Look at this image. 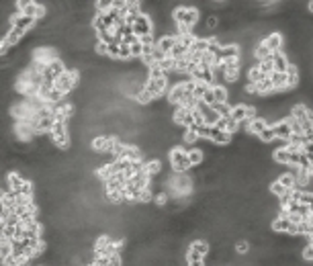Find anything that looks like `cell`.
<instances>
[{
  "mask_svg": "<svg viewBox=\"0 0 313 266\" xmlns=\"http://www.w3.org/2000/svg\"><path fill=\"white\" fill-rule=\"evenodd\" d=\"M199 8H194V6H176L174 11H172V21L176 25H184V27H191L194 29L199 25Z\"/></svg>",
  "mask_w": 313,
  "mask_h": 266,
  "instance_id": "cell-1",
  "label": "cell"
},
{
  "mask_svg": "<svg viewBox=\"0 0 313 266\" xmlns=\"http://www.w3.org/2000/svg\"><path fill=\"white\" fill-rule=\"evenodd\" d=\"M170 166L176 174H187L192 166L189 160V150L184 145H174L170 150Z\"/></svg>",
  "mask_w": 313,
  "mask_h": 266,
  "instance_id": "cell-2",
  "label": "cell"
},
{
  "mask_svg": "<svg viewBox=\"0 0 313 266\" xmlns=\"http://www.w3.org/2000/svg\"><path fill=\"white\" fill-rule=\"evenodd\" d=\"M50 137H52V143H53L55 147H60V150H66V147H70V129H68V121L55 119L53 129H52Z\"/></svg>",
  "mask_w": 313,
  "mask_h": 266,
  "instance_id": "cell-3",
  "label": "cell"
},
{
  "mask_svg": "<svg viewBox=\"0 0 313 266\" xmlns=\"http://www.w3.org/2000/svg\"><path fill=\"white\" fill-rule=\"evenodd\" d=\"M80 82H82L80 72H78V70H68V72L60 78V80H57V82L53 84V86H55L57 90H60L64 96H68L70 92H74V90H76L78 84H80Z\"/></svg>",
  "mask_w": 313,
  "mask_h": 266,
  "instance_id": "cell-4",
  "label": "cell"
},
{
  "mask_svg": "<svg viewBox=\"0 0 313 266\" xmlns=\"http://www.w3.org/2000/svg\"><path fill=\"white\" fill-rule=\"evenodd\" d=\"M209 252H211L209 242L194 240V242L189 244V248H187V258H191V260H207Z\"/></svg>",
  "mask_w": 313,
  "mask_h": 266,
  "instance_id": "cell-5",
  "label": "cell"
},
{
  "mask_svg": "<svg viewBox=\"0 0 313 266\" xmlns=\"http://www.w3.org/2000/svg\"><path fill=\"white\" fill-rule=\"evenodd\" d=\"M133 35L138 37V39H141V37H148V35H154V21L148 17V15H139L138 18L133 21Z\"/></svg>",
  "mask_w": 313,
  "mask_h": 266,
  "instance_id": "cell-6",
  "label": "cell"
},
{
  "mask_svg": "<svg viewBox=\"0 0 313 266\" xmlns=\"http://www.w3.org/2000/svg\"><path fill=\"white\" fill-rule=\"evenodd\" d=\"M145 90H148L156 101H158L160 96H164L166 92H168V78H158V80H148L145 82Z\"/></svg>",
  "mask_w": 313,
  "mask_h": 266,
  "instance_id": "cell-7",
  "label": "cell"
},
{
  "mask_svg": "<svg viewBox=\"0 0 313 266\" xmlns=\"http://www.w3.org/2000/svg\"><path fill=\"white\" fill-rule=\"evenodd\" d=\"M262 43L268 47L270 53H277V52H282V45H285V37L280 33H268L266 37L262 39Z\"/></svg>",
  "mask_w": 313,
  "mask_h": 266,
  "instance_id": "cell-8",
  "label": "cell"
},
{
  "mask_svg": "<svg viewBox=\"0 0 313 266\" xmlns=\"http://www.w3.org/2000/svg\"><path fill=\"white\" fill-rule=\"evenodd\" d=\"M233 140V135L227 133L226 129H219V127H211V135H209V142L213 145H227L231 143Z\"/></svg>",
  "mask_w": 313,
  "mask_h": 266,
  "instance_id": "cell-9",
  "label": "cell"
},
{
  "mask_svg": "<svg viewBox=\"0 0 313 266\" xmlns=\"http://www.w3.org/2000/svg\"><path fill=\"white\" fill-rule=\"evenodd\" d=\"M289 55L285 52H277V53H272V68H275V72H282V74H287L289 70Z\"/></svg>",
  "mask_w": 313,
  "mask_h": 266,
  "instance_id": "cell-10",
  "label": "cell"
},
{
  "mask_svg": "<svg viewBox=\"0 0 313 266\" xmlns=\"http://www.w3.org/2000/svg\"><path fill=\"white\" fill-rule=\"evenodd\" d=\"M174 45H176V35H160V39L156 41V47H158L160 52H164L166 55H170Z\"/></svg>",
  "mask_w": 313,
  "mask_h": 266,
  "instance_id": "cell-11",
  "label": "cell"
},
{
  "mask_svg": "<svg viewBox=\"0 0 313 266\" xmlns=\"http://www.w3.org/2000/svg\"><path fill=\"white\" fill-rule=\"evenodd\" d=\"M287 80H289V76L282 74V72H272V74H270V82H272V86H275L277 94L289 90V88H287Z\"/></svg>",
  "mask_w": 313,
  "mask_h": 266,
  "instance_id": "cell-12",
  "label": "cell"
},
{
  "mask_svg": "<svg viewBox=\"0 0 313 266\" xmlns=\"http://www.w3.org/2000/svg\"><path fill=\"white\" fill-rule=\"evenodd\" d=\"M275 133H277V140L289 142L291 135H293V131H291V123H289L287 119L280 121V123H277V125H275Z\"/></svg>",
  "mask_w": 313,
  "mask_h": 266,
  "instance_id": "cell-13",
  "label": "cell"
},
{
  "mask_svg": "<svg viewBox=\"0 0 313 266\" xmlns=\"http://www.w3.org/2000/svg\"><path fill=\"white\" fill-rule=\"evenodd\" d=\"M277 180L285 186L287 191H295L297 189V176H295V172H282V174H278Z\"/></svg>",
  "mask_w": 313,
  "mask_h": 266,
  "instance_id": "cell-14",
  "label": "cell"
},
{
  "mask_svg": "<svg viewBox=\"0 0 313 266\" xmlns=\"http://www.w3.org/2000/svg\"><path fill=\"white\" fill-rule=\"evenodd\" d=\"M213 92H215V103H229V90L223 84H215Z\"/></svg>",
  "mask_w": 313,
  "mask_h": 266,
  "instance_id": "cell-15",
  "label": "cell"
},
{
  "mask_svg": "<svg viewBox=\"0 0 313 266\" xmlns=\"http://www.w3.org/2000/svg\"><path fill=\"white\" fill-rule=\"evenodd\" d=\"M189 160H191V166L203 164V160H205V150H203V147H191V150H189Z\"/></svg>",
  "mask_w": 313,
  "mask_h": 266,
  "instance_id": "cell-16",
  "label": "cell"
},
{
  "mask_svg": "<svg viewBox=\"0 0 313 266\" xmlns=\"http://www.w3.org/2000/svg\"><path fill=\"white\" fill-rule=\"evenodd\" d=\"M272 160H275L277 164L289 166V150L287 147H277V150L272 152Z\"/></svg>",
  "mask_w": 313,
  "mask_h": 266,
  "instance_id": "cell-17",
  "label": "cell"
},
{
  "mask_svg": "<svg viewBox=\"0 0 313 266\" xmlns=\"http://www.w3.org/2000/svg\"><path fill=\"white\" fill-rule=\"evenodd\" d=\"M258 140L264 143V145H268V143H275L277 142V133H275V127H266L260 135H258Z\"/></svg>",
  "mask_w": 313,
  "mask_h": 266,
  "instance_id": "cell-18",
  "label": "cell"
},
{
  "mask_svg": "<svg viewBox=\"0 0 313 266\" xmlns=\"http://www.w3.org/2000/svg\"><path fill=\"white\" fill-rule=\"evenodd\" d=\"M211 109L217 113L219 117H231V109H233V105H229V103H215Z\"/></svg>",
  "mask_w": 313,
  "mask_h": 266,
  "instance_id": "cell-19",
  "label": "cell"
},
{
  "mask_svg": "<svg viewBox=\"0 0 313 266\" xmlns=\"http://www.w3.org/2000/svg\"><path fill=\"white\" fill-rule=\"evenodd\" d=\"M199 142V133L194 127H191V129L184 131V137H182V143L184 145H192V143H197Z\"/></svg>",
  "mask_w": 313,
  "mask_h": 266,
  "instance_id": "cell-20",
  "label": "cell"
},
{
  "mask_svg": "<svg viewBox=\"0 0 313 266\" xmlns=\"http://www.w3.org/2000/svg\"><path fill=\"white\" fill-rule=\"evenodd\" d=\"M287 193H289V191H287L285 186H282L278 180H275V182L270 184V195H275L277 199H280V196H282V195H287Z\"/></svg>",
  "mask_w": 313,
  "mask_h": 266,
  "instance_id": "cell-21",
  "label": "cell"
},
{
  "mask_svg": "<svg viewBox=\"0 0 313 266\" xmlns=\"http://www.w3.org/2000/svg\"><path fill=\"white\" fill-rule=\"evenodd\" d=\"M194 129H197V133H199V140H209V135H211V125L203 123V125H197Z\"/></svg>",
  "mask_w": 313,
  "mask_h": 266,
  "instance_id": "cell-22",
  "label": "cell"
},
{
  "mask_svg": "<svg viewBox=\"0 0 313 266\" xmlns=\"http://www.w3.org/2000/svg\"><path fill=\"white\" fill-rule=\"evenodd\" d=\"M301 258L305 262H313V244H305L301 248Z\"/></svg>",
  "mask_w": 313,
  "mask_h": 266,
  "instance_id": "cell-23",
  "label": "cell"
},
{
  "mask_svg": "<svg viewBox=\"0 0 313 266\" xmlns=\"http://www.w3.org/2000/svg\"><path fill=\"white\" fill-rule=\"evenodd\" d=\"M258 70L262 76H270L272 72H275V68H272V60H266V62H260L258 64Z\"/></svg>",
  "mask_w": 313,
  "mask_h": 266,
  "instance_id": "cell-24",
  "label": "cell"
},
{
  "mask_svg": "<svg viewBox=\"0 0 313 266\" xmlns=\"http://www.w3.org/2000/svg\"><path fill=\"white\" fill-rule=\"evenodd\" d=\"M131 55H133V60H141V55H143V43L139 41V39L131 45Z\"/></svg>",
  "mask_w": 313,
  "mask_h": 266,
  "instance_id": "cell-25",
  "label": "cell"
},
{
  "mask_svg": "<svg viewBox=\"0 0 313 266\" xmlns=\"http://www.w3.org/2000/svg\"><path fill=\"white\" fill-rule=\"evenodd\" d=\"M203 103H205V105H209V106H213V105H215V92H213V86H211V88H207V92H205V96H203Z\"/></svg>",
  "mask_w": 313,
  "mask_h": 266,
  "instance_id": "cell-26",
  "label": "cell"
},
{
  "mask_svg": "<svg viewBox=\"0 0 313 266\" xmlns=\"http://www.w3.org/2000/svg\"><path fill=\"white\" fill-rule=\"evenodd\" d=\"M303 154L309 158V162L313 164V140H309L305 145H303Z\"/></svg>",
  "mask_w": 313,
  "mask_h": 266,
  "instance_id": "cell-27",
  "label": "cell"
},
{
  "mask_svg": "<svg viewBox=\"0 0 313 266\" xmlns=\"http://www.w3.org/2000/svg\"><path fill=\"white\" fill-rule=\"evenodd\" d=\"M238 129H240V123H238V121H233L231 117H229V121H227V129H226V131L233 135V133H238Z\"/></svg>",
  "mask_w": 313,
  "mask_h": 266,
  "instance_id": "cell-28",
  "label": "cell"
},
{
  "mask_svg": "<svg viewBox=\"0 0 313 266\" xmlns=\"http://www.w3.org/2000/svg\"><path fill=\"white\" fill-rule=\"evenodd\" d=\"M187 266H207V262H205V260H191V258H187Z\"/></svg>",
  "mask_w": 313,
  "mask_h": 266,
  "instance_id": "cell-29",
  "label": "cell"
},
{
  "mask_svg": "<svg viewBox=\"0 0 313 266\" xmlns=\"http://www.w3.org/2000/svg\"><path fill=\"white\" fill-rule=\"evenodd\" d=\"M307 6H309V11H311V13H313V0H311V2H309V4H307Z\"/></svg>",
  "mask_w": 313,
  "mask_h": 266,
  "instance_id": "cell-30",
  "label": "cell"
},
{
  "mask_svg": "<svg viewBox=\"0 0 313 266\" xmlns=\"http://www.w3.org/2000/svg\"><path fill=\"white\" fill-rule=\"evenodd\" d=\"M309 172H311V174H313V164H311V166H309Z\"/></svg>",
  "mask_w": 313,
  "mask_h": 266,
  "instance_id": "cell-31",
  "label": "cell"
},
{
  "mask_svg": "<svg viewBox=\"0 0 313 266\" xmlns=\"http://www.w3.org/2000/svg\"><path fill=\"white\" fill-rule=\"evenodd\" d=\"M309 244H313V242H309Z\"/></svg>",
  "mask_w": 313,
  "mask_h": 266,
  "instance_id": "cell-32",
  "label": "cell"
}]
</instances>
